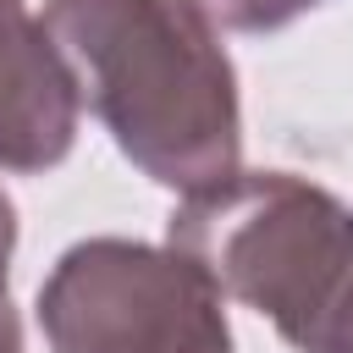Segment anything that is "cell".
Wrapping results in <instances>:
<instances>
[{
	"mask_svg": "<svg viewBox=\"0 0 353 353\" xmlns=\"http://www.w3.org/2000/svg\"><path fill=\"white\" fill-rule=\"evenodd\" d=\"M77 99L116 149L182 199L243 171L237 72L193 0H44Z\"/></svg>",
	"mask_w": 353,
	"mask_h": 353,
	"instance_id": "1",
	"label": "cell"
},
{
	"mask_svg": "<svg viewBox=\"0 0 353 353\" xmlns=\"http://www.w3.org/2000/svg\"><path fill=\"white\" fill-rule=\"evenodd\" d=\"M165 248L221 298L259 309L298 353H353V210L320 182L232 171L171 210Z\"/></svg>",
	"mask_w": 353,
	"mask_h": 353,
	"instance_id": "2",
	"label": "cell"
},
{
	"mask_svg": "<svg viewBox=\"0 0 353 353\" xmlns=\"http://www.w3.org/2000/svg\"><path fill=\"white\" fill-rule=\"evenodd\" d=\"M33 309L50 353H232L221 287L176 248L138 237L72 243Z\"/></svg>",
	"mask_w": 353,
	"mask_h": 353,
	"instance_id": "3",
	"label": "cell"
},
{
	"mask_svg": "<svg viewBox=\"0 0 353 353\" xmlns=\"http://www.w3.org/2000/svg\"><path fill=\"white\" fill-rule=\"evenodd\" d=\"M77 83L28 0H0V165L50 171L77 143Z\"/></svg>",
	"mask_w": 353,
	"mask_h": 353,
	"instance_id": "4",
	"label": "cell"
},
{
	"mask_svg": "<svg viewBox=\"0 0 353 353\" xmlns=\"http://www.w3.org/2000/svg\"><path fill=\"white\" fill-rule=\"evenodd\" d=\"M204 17H210V28L221 33H276V28H287V22H298L303 11H314L320 0H193Z\"/></svg>",
	"mask_w": 353,
	"mask_h": 353,
	"instance_id": "5",
	"label": "cell"
},
{
	"mask_svg": "<svg viewBox=\"0 0 353 353\" xmlns=\"http://www.w3.org/2000/svg\"><path fill=\"white\" fill-rule=\"evenodd\" d=\"M0 353H22V320H17V309H11L6 276H0Z\"/></svg>",
	"mask_w": 353,
	"mask_h": 353,
	"instance_id": "6",
	"label": "cell"
},
{
	"mask_svg": "<svg viewBox=\"0 0 353 353\" xmlns=\"http://www.w3.org/2000/svg\"><path fill=\"white\" fill-rule=\"evenodd\" d=\"M11 248H17V204H11V193L0 188V276L11 270Z\"/></svg>",
	"mask_w": 353,
	"mask_h": 353,
	"instance_id": "7",
	"label": "cell"
}]
</instances>
